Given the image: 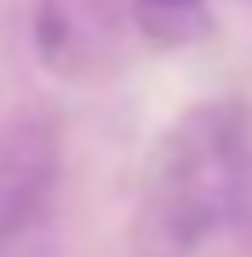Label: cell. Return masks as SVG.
<instances>
[{
  "instance_id": "obj_3",
  "label": "cell",
  "mask_w": 252,
  "mask_h": 257,
  "mask_svg": "<svg viewBox=\"0 0 252 257\" xmlns=\"http://www.w3.org/2000/svg\"><path fill=\"white\" fill-rule=\"evenodd\" d=\"M133 29L152 48H190L209 34V0H129Z\"/></svg>"
},
{
  "instance_id": "obj_1",
  "label": "cell",
  "mask_w": 252,
  "mask_h": 257,
  "mask_svg": "<svg viewBox=\"0 0 252 257\" xmlns=\"http://www.w3.org/2000/svg\"><path fill=\"white\" fill-rule=\"evenodd\" d=\"M252 205V119L238 100H200L157 138L143 181L138 243L195 257Z\"/></svg>"
},
{
  "instance_id": "obj_2",
  "label": "cell",
  "mask_w": 252,
  "mask_h": 257,
  "mask_svg": "<svg viewBox=\"0 0 252 257\" xmlns=\"http://www.w3.org/2000/svg\"><path fill=\"white\" fill-rule=\"evenodd\" d=\"M105 5L110 0H43V10H38V53L48 57V67H67L86 53Z\"/></svg>"
}]
</instances>
